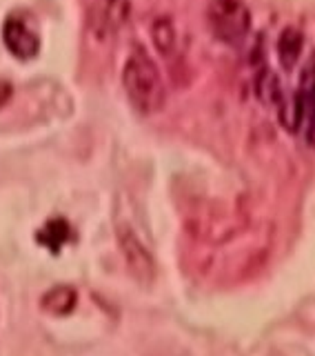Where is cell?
Instances as JSON below:
<instances>
[{"label": "cell", "instance_id": "7", "mask_svg": "<svg viewBox=\"0 0 315 356\" xmlns=\"http://www.w3.org/2000/svg\"><path fill=\"white\" fill-rule=\"evenodd\" d=\"M151 38L155 49L160 51L164 58H171V56L178 51L180 44V33L176 29V22L169 16H160L158 20H153L151 25Z\"/></svg>", "mask_w": 315, "mask_h": 356}, {"label": "cell", "instance_id": "6", "mask_svg": "<svg viewBox=\"0 0 315 356\" xmlns=\"http://www.w3.org/2000/svg\"><path fill=\"white\" fill-rule=\"evenodd\" d=\"M71 238H74L71 225L65 218H51V220H47L38 229V234H36V241L40 245H44V248H47L51 254H58L62 250V245L69 243Z\"/></svg>", "mask_w": 315, "mask_h": 356}, {"label": "cell", "instance_id": "5", "mask_svg": "<svg viewBox=\"0 0 315 356\" xmlns=\"http://www.w3.org/2000/svg\"><path fill=\"white\" fill-rule=\"evenodd\" d=\"M3 40H5V47L14 54L18 60H31V58H36V54L40 51V38L36 36V31H31L27 22L18 16L7 18L3 27Z\"/></svg>", "mask_w": 315, "mask_h": 356}, {"label": "cell", "instance_id": "11", "mask_svg": "<svg viewBox=\"0 0 315 356\" xmlns=\"http://www.w3.org/2000/svg\"><path fill=\"white\" fill-rule=\"evenodd\" d=\"M257 96L269 105H275L282 100V89H280L275 76L271 72H264L260 78H257Z\"/></svg>", "mask_w": 315, "mask_h": 356}, {"label": "cell", "instance_id": "2", "mask_svg": "<svg viewBox=\"0 0 315 356\" xmlns=\"http://www.w3.org/2000/svg\"><path fill=\"white\" fill-rule=\"evenodd\" d=\"M207 25L220 42L238 47L251 31V11L244 0H211Z\"/></svg>", "mask_w": 315, "mask_h": 356}, {"label": "cell", "instance_id": "8", "mask_svg": "<svg viewBox=\"0 0 315 356\" xmlns=\"http://www.w3.org/2000/svg\"><path fill=\"white\" fill-rule=\"evenodd\" d=\"M78 303V294L76 289L69 285H58V287H51L47 294L42 296V309L49 312L53 316H67L71 314L76 309Z\"/></svg>", "mask_w": 315, "mask_h": 356}, {"label": "cell", "instance_id": "4", "mask_svg": "<svg viewBox=\"0 0 315 356\" xmlns=\"http://www.w3.org/2000/svg\"><path fill=\"white\" fill-rule=\"evenodd\" d=\"M118 243H120L122 256H125L127 267L133 274V278L144 285H149L155 276V263H153L151 252L144 248V243L136 236V232L129 225L118 227Z\"/></svg>", "mask_w": 315, "mask_h": 356}, {"label": "cell", "instance_id": "12", "mask_svg": "<svg viewBox=\"0 0 315 356\" xmlns=\"http://www.w3.org/2000/svg\"><path fill=\"white\" fill-rule=\"evenodd\" d=\"M305 138H307L309 147L315 149V114L309 116V125H307V131H305Z\"/></svg>", "mask_w": 315, "mask_h": 356}, {"label": "cell", "instance_id": "3", "mask_svg": "<svg viewBox=\"0 0 315 356\" xmlns=\"http://www.w3.org/2000/svg\"><path fill=\"white\" fill-rule=\"evenodd\" d=\"M133 0H89L87 7V29L100 40H111L131 18Z\"/></svg>", "mask_w": 315, "mask_h": 356}, {"label": "cell", "instance_id": "1", "mask_svg": "<svg viewBox=\"0 0 315 356\" xmlns=\"http://www.w3.org/2000/svg\"><path fill=\"white\" fill-rule=\"evenodd\" d=\"M122 87L133 109L144 116L158 114L167 103L164 78L151 56L136 47L122 67Z\"/></svg>", "mask_w": 315, "mask_h": 356}, {"label": "cell", "instance_id": "9", "mask_svg": "<svg viewBox=\"0 0 315 356\" xmlns=\"http://www.w3.org/2000/svg\"><path fill=\"white\" fill-rule=\"evenodd\" d=\"M302 47H305V38L296 27H287L282 33H280V40H278V56H280V63H282L284 70H293Z\"/></svg>", "mask_w": 315, "mask_h": 356}, {"label": "cell", "instance_id": "10", "mask_svg": "<svg viewBox=\"0 0 315 356\" xmlns=\"http://www.w3.org/2000/svg\"><path fill=\"white\" fill-rule=\"evenodd\" d=\"M298 100L305 107V111L311 116L315 114V54L311 56V60L305 65L300 76V89H298Z\"/></svg>", "mask_w": 315, "mask_h": 356}]
</instances>
